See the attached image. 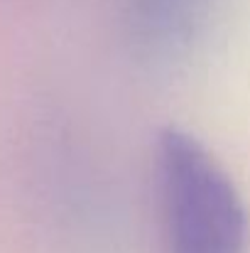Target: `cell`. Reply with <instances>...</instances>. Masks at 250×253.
I'll use <instances>...</instances> for the list:
<instances>
[{"label":"cell","mask_w":250,"mask_h":253,"mask_svg":"<svg viewBox=\"0 0 250 253\" xmlns=\"http://www.w3.org/2000/svg\"><path fill=\"white\" fill-rule=\"evenodd\" d=\"M169 253H246L248 211L231 174L191 133L165 128L157 138Z\"/></svg>","instance_id":"6da1fadb"}]
</instances>
